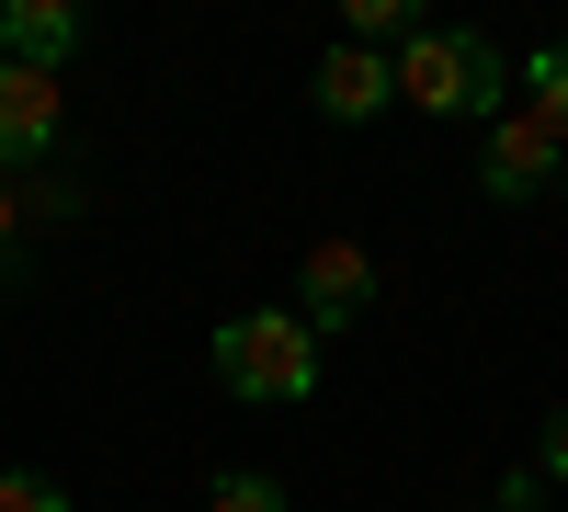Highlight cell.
Segmentation results:
<instances>
[{"instance_id": "cell-1", "label": "cell", "mask_w": 568, "mask_h": 512, "mask_svg": "<svg viewBox=\"0 0 568 512\" xmlns=\"http://www.w3.org/2000/svg\"><path fill=\"white\" fill-rule=\"evenodd\" d=\"M398 103H420V114H466V126H489L500 114V91H511V69H500V46L489 34H444V23H409L398 34Z\"/></svg>"}, {"instance_id": "cell-2", "label": "cell", "mask_w": 568, "mask_h": 512, "mask_svg": "<svg viewBox=\"0 0 568 512\" xmlns=\"http://www.w3.org/2000/svg\"><path fill=\"white\" fill-rule=\"evenodd\" d=\"M216 388L251 399V410L307 399V388H318V331H307L296 308H240V319L216 331Z\"/></svg>"}, {"instance_id": "cell-3", "label": "cell", "mask_w": 568, "mask_h": 512, "mask_svg": "<svg viewBox=\"0 0 568 512\" xmlns=\"http://www.w3.org/2000/svg\"><path fill=\"white\" fill-rule=\"evenodd\" d=\"M557 171H568V149H546V126H535L524 103H500V114H489V149H478V182H489L500 205H524V194H546Z\"/></svg>"}, {"instance_id": "cell-4", "label": "cell", "mask_w": 568, "mask_h": 512, "mask_svg": "<svg viewBox=\"0 0 568 512\" xmlns=\"http://www.w3.org/2000/svg\"><path fill=\"white\" fill-rule=\"evenodd\" d=\"M307 103H318L329 126H375V114L398 103V69L375 58V46H329V58H318V80H307Z\"/></svg>"}, {"instance_id": "cell-5", "label": "cell", "mask_w": 568, "mask_h": 512, "mask_svg": "<svg viewBox=\"0 0 568 512\" xmlns=\"http://www.w3.org/2000/svg\"><path fill=\"white\" fill-rule=\"evenodd\" d=\"M58 114H69V103H58V80L0 58V171H23V160L58 149Z\"/></svg>"}, {"instance_id": "cell-6", "label": "cell", "mask_w": 568, "mask_h": 512, "mask_svg": "<svg viewBox=\"0 0 568 512\" xmlns=\"http://www.w3.org/2000/svg\"><path fill=\"white\" fill-rule=\"evenodd\" d=\"M364 308H375V262H364L353 240H318V251H307L296 319H307V331H342V319H364Z\"/></svg>"}, {"instance_id": "cell-7", "label": "cell", "mask_w": 568, "mask_h": 512, "mask_svg": "<svg viewBox=\"0 0 568 512\" xmlns=\"http://www.w3.org/2000/svg\"><path fill=\"white\" fill-rule=\"evenodd\" d=\"M69 46H80V12H69V0H0V58H12V69H45V80H58Z\"/></svg>"}, {"instance_id": "cell-8", "label": "cell", "mask_w": 568, "mask_h": 512, "mask_svg": "<svg viewBox=\"0 0 568 512\" xmlns=\"http://www.w3.org/2000/svg\"><path fill=\"white\" fill-rule=\"evenodd\" d=\"M524 114L546 126V149H568V46H535L524 58Z\"/></svg>"}, {"instance_id": "cell-9", "label": "cell", "mask_w": 568, "mask_h": 512, "mask_svg": "<svg viewBox=\"0 0 568 512\" xmlns=\"http://www.w3.org/2000/svg\"><path fill=\"white\" fill-rule=\"evenodd\" d=\"M205 512H296V501H284V479H262V468H216Z\"/></svg>"}, {"instance_id": "cell-10", "label": "cell", "mask_w": 568, "mask_h": 512, "mask_svg": "<svg viewBox=\"0 0 568 512\" xmlns=\"http://www.w3.org/2000/svg\"><path fill=\"white\" fill-rule=\"evenodd\" d=\"M0 512H69V490L34 479V468H0Z\"/></svg>"}, {"instance_id": "cell-11", "label": "cell", "mask_w": 568, "mask_h": 512, "mask_svg": "<svg viewBox=\"0 0 568 512\" xmlns=\"http://www.w3.org/2000/svg\"><path fill=\"white\" fill-rule=\"evenodd\" d=\"M375 34H409L398 0H353V46H375Z\"/></svg>"}, {"instance_id": "cell-12", "label": "cell", "mask_w": 568, "mask_h": 512, "mask_svg": "<svg viewBox=\"0 0 568 512\" xmlns=\"http://www.w3.org/2000/svg\"><path fill=\"white\" fill-rule=\"evenodd\" d=\"M546 479H568V410L546 422Z\"/></svg>"}, {"instance_id": "cell-13", "label": "cell", "mask_w": 568, "mask_h": 512, "mask_svg": "<svg viewBox=\"0 0 568 512\" xmlns=\"http://www.w3.org/2000/svg\"><path fill=\"white\" fill-rule=\"evenodd\" d=\"M23 240V194H12V182H0V251H12Z\"/></svg>"}, {"instance_id": "cell-14", "label": "cell", "mask_w": 568, "mask_h": 512, "mask_svg": "<svg viewBox=\"0 0 568 512\" xmlns=\"http://www.w3.org/2000/svg\"><path fill=\"white\" fill-rule=\"evenodd\" d=\"M557 182H568V171H557Z\"/></svg>"}]
</instances>
